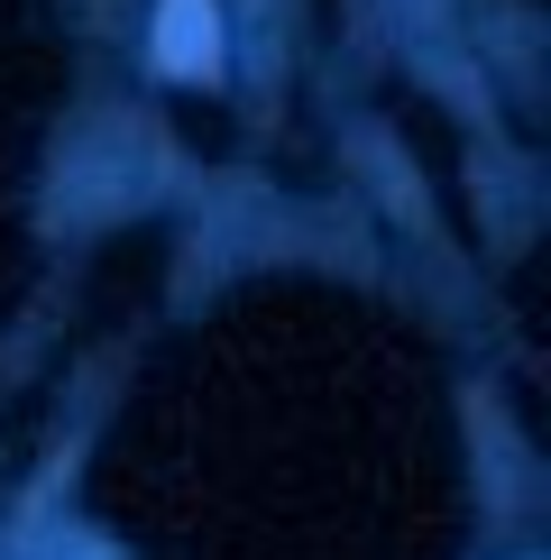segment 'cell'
Here are the masks:
<instances>
[{
  "label": "cell",
  "instance_id": "1",
  "mask_svg": "<svg viewBox=\"0 0 551 560\" xmlns=\"http://www.w3.org/2000/svg\"><path fill=\"white\" fill-rule=\"evenodd\" d=\"M156 65L184 83L221 74V10L212 0H156Z\"/></svg>",
  "mask_w": 551,
  "mask_h": 560
}]
</instances>
